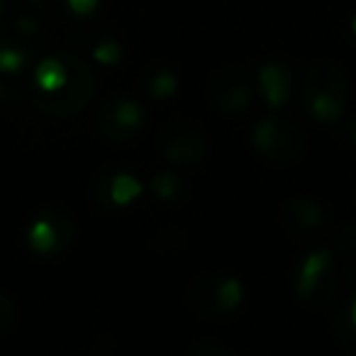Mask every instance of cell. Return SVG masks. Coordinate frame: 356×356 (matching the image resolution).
<instances>
[{
  "instance_id": "6da1fadb",
  "label": "cell",
  "mask_w": 356,
  "mask_h": 356,
  "mask_svg": "<svg viewBox=\"0 0 356 356\" xmlns=\"http://www.w3.org/2000/svg\"><path fill=\"white\" fill-rule=\"evenodd\" d=\"M115 124L118 129H132L139 124V110L127 100H118L110 103V108L105 110V127Z\"/></svg>"
},
{
  "instance_id": "7a4b0ae2",
  "label": "cell",
  "mask_w": 356,
  "mask_h": 356,
  "mask_svg": "<svg viewBox=\"0 0 356 356\" xmlns=\"http://www.w3.org/2000/svg\"><path fill=\"white\" fill-rule=\"evenodd\" d=\"M25 61V51L15 49L10 42H3L0 40V69L6 71H13Z\"/></svg>"
},
{
  "instance_id": "3957f363",
  "label": "cell",
  "mask_w": 356,
  "mask_h": 356,
  "mask_svg": "<svg viewBox=\"0 0 356 356\" xmlns=\"http://www.w3.org/2000/svg\"><path fill=\"white\" fill-rule=\"evenodd\" d=\"M66 3H69L76 13H81V15H86V13H90L98 6V0H66Z\"/></svg>"
},
{
  "instance_id": "277c9868",
  "label": "cell",
  "mask_w": 356,
  "mask_h": 356,
  "mask_svg": "<svg viewBox=\"0 0 356 356\" xmlns=\"http://www.w3.org/2000/svg\"><path fill=\"white\" fill-rule=\"evenodd\" d=\"M3 13H6V0H0V17H3Z\"/></svg>"
}]
</instances>
